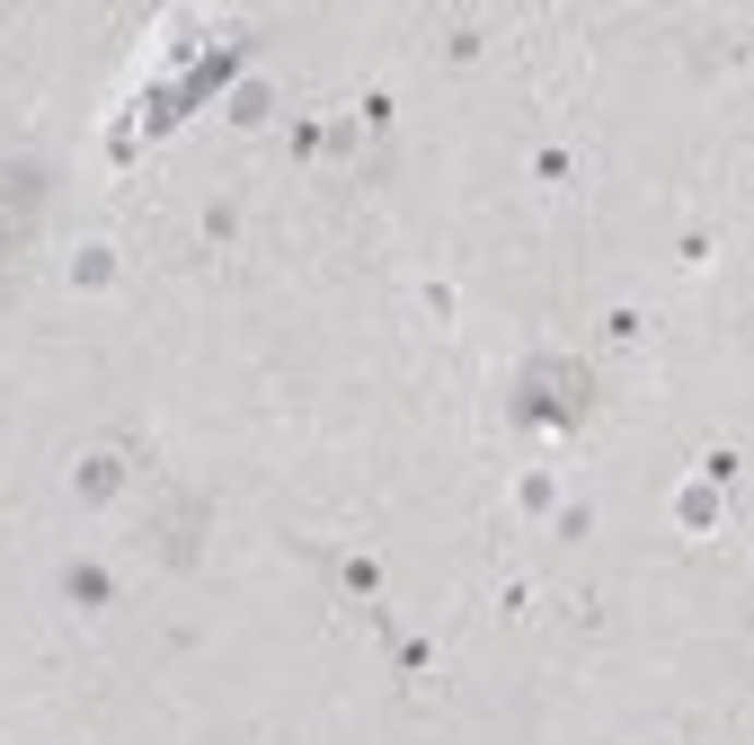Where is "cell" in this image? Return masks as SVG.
<instances>
[{
	"instance_id": "7a4b0ae2",
	"label": "cell",
	"mask_w": 754,
	"mask_h": 745,
	"mask_svg": "<svg viewBox=\"0 0 754 745\" xmlns=\"http://www.w3.org/2000/svg\"><path fill=\"white\" fill-rule=\"evenodd\" d=\"M72 276H81V285H107V276H116V249H81Z\"/></svg>"
},
{
	"instance_id": "6da1fadb",
	"label": "cell",
	"mask_w": 754,
	"mask_h": 745,
	"mask_svg": "<svg viewBox=\"0 0 754 745\" xmlns=\"http://www.w3.org/2000/svg\"><path fill=\"white\" fill-rule=\"evenodd\" d=\"M62 594H72V603H107L116 586H107V568H72V577H62Z\"/></svg>"
}]
</instances>
